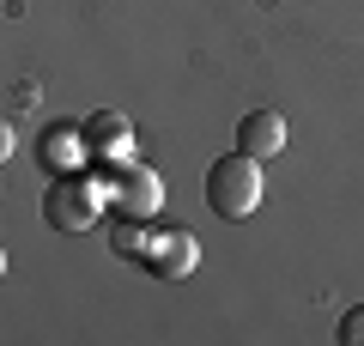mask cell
I'll use <instances>...</instances> for the list:
<instances>
[{"label": "cell", "instance_id": "30bf717a", "mask_svg": "<svg viewBox=\"0 0 364 346\" xmlns=\"http://www.w3.org/2000/svg\"><path fill=\"white\" fill-rule=\"evenodd\" d=\"M0 273H6V249H0Z\"/></svg>", "mask_w": 364, "mask_h": 346}, {"label": "cell", "instance_id": "5b68a950", "mask_svg": "<svg viewBox=\"0 0 364 346\" xmlns=\"http://www.w3.org/2000/svg\"><path fill=\"white\" fill-rule=\"evenodd\" d=\"M237 152L279 158V152H286V115H279V110H249L243 122H237Z\"/></svg>", "mask_w": 364, "mask_h": 346}, {"label": "cell", "instance_id": "ba28073f", "mask_svg": "<svg viewBox=\"0 0 364 346\" xmlns=\"http://www.w3.org/2000/svg\"><path fill=\"white\" fill-rule=\"evenodd\" d=\"M334 334H340V346H364V304H358V310H346Z\"/></svg>", "mask_w": 364, "mask_h": 346}, {"label": "cell", "instance_id": "52a82bcc", "mask_svg": "<svg viewBox=\"0 0 364 346\" xmlns=\"http://www.w3.org/2000/svg\"><path fill=\"white\" fill-rule=\"evenodd\" d=\"M146 219H128V213H122V225L116 231H109V249H116V256H140V249H146Z\"/></svg>", "mask_w": 364, "mask_h": 346}, {"label": "cell", "instance_id": "8992f818", "mask_svg": "<svg viewBox=\"0 0 364 346\" xmlns=\"http://www.w3.org/2000/svg\"><path fill=\"white\" fill-rule=\"evenodd\" d=\"M79 146L85 152H97V158H128V122H122L116 110H97V115H85V128H79Z\"/></svg>", "mask_w": 364, "mask_h": 346}, {"label": "cell", "instance_id": "3957f363", "mask_svg": "<svg viewBox=\"0 0 364 346\" xmlns=\"http://www.w3.org/2000/svg\"><path fill=\"white\" fill-rule=\"evenodd\" d=\"M109 201H116V213H128V219H152L158 206H164V182H158V170L152 164H116L109 170Z\"/></svg>", "mask_w": 364, "mask_h": 346}, {"label": "cell", "instance_id": "277c9868", "mask_svg": "<svg viewBox=\"0 0 364 346\" xmlns=\"http://www.w3.org/2000/svg\"><path fill=\"white\" fill-rule=\"evenodd\" d=\"M140 261L158 273V280H188L200 261V243L188 237V231H164V237H152V243L140 249Z\"/></svg>", "mask_w": 364, "mask_h": 346}, {"label": "cell", "instance_id": "6da1fadb", "mask_svg": "<svg viewBox=\"0 0 364 346\" xmlns=\"http://www.w3.org/2000/svg\"><path fill=\"white\" fill-rule=\"evenodd\" d=\"M207 206L219 219H249L261 206V158L225 152L219 164H207Z\"/></svg>", "mask_w": 364, "mask_h": 346}, {"label": "cell", "instance_id": "9c48e42d", "mask_svg": "<svg viewBox=\"0 0 364 346\" xmlns=\"http://www.w3.org/2000/svg\"><path fill=\"white\" fill-rule=\"evenodd\" d=\"M13 146H18V134H13V122H6V115H0V164H6V158H13Z\"/></svg>", "mask_w": 364, "mask_h": 346}, {"label": "cell", "instance_id": "7a4b0ae2", "mask_svg": "<svg viewBox=\"0 0 364 346\" xmlns=\"http://www.w3.org/2000/svg\"><path fill=\"white\" fill-rule=\"evenodd\" d=\"M43 219H49L55 231H91V219H97V189L85 182V170H61V177L49 182Z\"/></svg>", "mask_w": 364, "mask_h": 346}]
</instances>
